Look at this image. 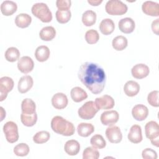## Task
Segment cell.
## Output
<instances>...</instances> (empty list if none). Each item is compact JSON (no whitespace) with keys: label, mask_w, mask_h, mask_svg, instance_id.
Masks as SVG:
<instances>
[{"label":"cell","mask_w":159,"mask_h":159,"mask_svg":"<svg viewBox=\"0 0 159 159\" xmlns=\"http://www.w3.org/2000/svg\"><path fill=\"white\" fill-rule=\"evenodd\" d=\"M78 76L81 82L92 93L98 94L103 91L106 76L103 68L97 63H83L78 70Z\"/></svg>","instance_id":"6da1fadb"},{"label":"cell","mask_w":159,"mask_h":159,"mask_svg":"<svg viewBox=\"0 0 159 159\" xmlns=\"http://www.w3.org/2000/svg\"><path fill=\"white\" fill-rule=\"evenodd\" d=\"M51 127L55 132L64 136H71L74 134L75 131L73 123L59 116L52 118Z\"/></svg>","instance_id":"7a4b0ae2"},{"label":"cell","mask_w":159,"mask_h":159,"mask_svg":"<svg viewBox=\"0 0 159 159\" xmlns=\"http://www.w3.org/2000/svg\"><path fill=\"white\" fill-rule=\"evenodd\" d=\"M31 11L35 17L43 22H50L52 19V12L45 3H35L32 7Z\"/></svg>","instance_id":"3957f363"},{"label":"cell","mask_w":159,"mask_h":159,"mask_svg":"<svg viewBox=\"0 0 159 159\" xmlns=\"http://www.w3.org/2000/svg\"><path fill=\"white\" fill-rule=\"evenodd\" d=\"M107 14L112 16H120L127 12L128 7L125 4L119 0H109L105 6Z\"/></svg>","instance_id":"277c9868"},{"label":"cell","mask_w":159,"mask_h":159,"mask_svg":"<svg viewBox=\"0 0 159 159\" xmlns=\"http://www.w3.org/2000/svg\"><path fill=\"white\" fill-rule=\"evenodd\" d=\"M145 135L150 139L152 145L159 147V126L157 122L151 120L148 122L145 126Z\"/></svg>","instance_id":"5b68a950"},{"label":"cell","mask_w":159,"mask_h":159,"mask_svg":"<svg viewBox=\"0 0 159 159\" xmlns=\"http://www.w3.org/2000/svg\"><path fill=\"white\" fill-rule=\"evenodd\" d=\"M99 108L94 101H89L85 102L78 111V114L80 117L83 119L89 120L94 117L98 112Z\"/></svg>","instance_id":"8992f818"},{"label":"cell","mask_w":159,"mask_h":159,"mask_svg":"<svg viewBox=\"0 0 159 159\" xmlns=\"http://www.w3.org/2000/svg\"><path fill=\"white\" fill-rule=\"evenodd\" d=\"M3 132L7 141L11 143L17 142L19 135L17 124L12 121H8L3 126Z\"/></svg>","instance_id":"52a82bcc"},{"label":"cell","mask_w":159,"mask_h":159,"mask_svg":"<svg viewBox=\"0 0 159 159\" xmlns=\"http://www.w3.org/2000/svg\"><path fill=\"white\" fill-rule=\"evenodd\" d=\"M13 80L8 76H3L0 78V101L4 100L7 93L10 92L14 87Z\"/></svg>","instance_id":"ba28073f"},{"label":"cell","mask_w":159,"mask_h":159,"mask_svg":"<svg viewBox=\"0 0 159 159\" xmlns=\"http://www.w3.org/2000/svg\"><path fill=\"white\" fill-rule=\"evenodd\" d=\"M105 134L108 140L112 143H118L122 139V134L120 129L116 125L108 127L106 130Z\"/></svg>","instance_id":"9c48e42d"},{"label":"cell","mask_w":159,"mask_h":159,"mask_svg":"<svg viewBox=\"0 0 159 159\" xmlns=\"http://www.w3.org/2000/svg\"><path fill=\"white\" fill-rule=\"evenodd\" d=\"M119 118V113L115 110H111L103 112L101 115L100 120L103 125L111 126L118 121Z\"/></svg>","instance_id":"30bf717a"},{"label":"cell","mask_w":159,"mask_h":159,"mask_svg":"<svg viewBox=\"0 0 159 159\" xmlns=\"http://www.w3.org/2000/svg\"><path fill=\"white\" fill-rule=\"evenodd\" d=\"M17 65L19 70L24 74H27L32 71L34 67V61L29 56L22 57L19 59Z\"/></svg>","instance_id":"8fae6325"},{"label":"cell","mask_w":159,"mask_h":159,"mask_svg":"<svg viewBox=\"0 0 159 159\" xmlns=\"http://www.w3.org/2000/svg\"><path fill=\"white\" fill-rule=\"evenodd\" d=\"M142 11L150 16H159V4L152 1H146L142 5Z\"/></svg>","instance_id":"7c38bea8"},{"label":"cell","mask_w":159,"mask_h":159,"mask_svg":"<svg viewBox=\"0 0 159 159\" xmlns=\"http://www.w3.org/2000/svg\"><path fill=\"white\" fill-rule=\"evenodd\" d=\"M95 103L99 109H111L115 105L114 99L107 94L96 98Z\"/></svg>","instance_id":"4fadbf2b"},{"label":"cell","mask_w":159,"mask_h":159,"mask_svg":"<svg viewBox=\"0 0 159 159\" xmlns=\"http://www.w3.org/2000/svg\"><path fill=\"white\" fill-rule=\"evenodd\" d=\"M132 75L137 79H142L147 77L150 73V69L147 65L143 63H139L134 65L131 70Z\"/></svg>","instance_id":"5bb4252c"},{"label":"cell","mask_w":159,"mask_h":159,"mask_svg":"<svg viewBox=\"0 0 159 159\" xmlns=\"http://www.w3.org/2000/svg\"><path fill=\"white\" fill-rule=\"evenodd\" d=\"M132 114L135 120L138 121H142L147 117L148 109L147 107L143 104H137L132 108Z\"/></svg>","instance_id":"9a60e30c"},{"label":"cell","mask_w":159,"mask_h":159,"mask_svg":"<svg viewBox=\"0 0 159 159\" xmlns=\"http://www.w3.org/2000/svg\"><path fill=\"white\" fill-rule=\"evenodd\" d=\"M67 96L62 93H57L52 98V104L57 109H63L68 104Z\"/></svg>","instance_id":"2e32d148"},{"label":"cell","mask_w":159,"mask_h":159,"mask_svg":"<svg viewBox=\"0 0 159 159\" xmlns=\"http://www.w3.org/2000/svg\"><path fill=\"white\" fill-rule=\"evenodd\" d=\"M119 30L124 34L132 33L135 27L134 20L130 17H125L121 19L119 23Z\"/></svg>","instance_id":"e0dca14e"},{"label":"cell","mask_w":159,"mask_h":159,"mask_svg":"<svg viewBox=\"0 0 159 159\" xmlns=\"http://www.w3.org/2000/svg\"><path fill=\"white\" fill-rule=\"evenodd\" d=\"M34 81L30 75H24L19 80L17 88L20 93H25L33 86Z\"/></svg>","instance_id":"ac0fdd59"},{"label":"cell","mask_w":159,"mask_h":159,"mask_svg":"<svg viewBox=\"0 0 159 159\" xmlns=\"http://www.w3.org/2000/svg\"><path fill=\"white\" fill-rule=\"evenodd\" d=\"M127 137L129 141L132 143H140L143 139L141 127L137 124L133 125L130 129V131L128 134Z\"/></svg>","instance_id":"d6986e66"},{"label":"cell","mask_w":159,"mask_h":159,"mask_svg":"<svg viewBox=\"0 0 159 159\" xmlns=\"http://www.w3.org/2000/svg\"><path fill=\"white\" fill-rule=\"evenodd\" d=\"M140 91V85L135 81L130 80L125 83L124 86L125 94L129 97H133L138 94Z\"/></svg>","instance_id":"ffe728a7"},{"label":"cell","mask_w":159,"mask_h":159,"mask_svg":"<svg viewBox=\"0 0 159 159\" xmlns=\"http://www.w3.org/2000/svg\"><path fill=\"white\" fill-rule=\"evenodd\" d=\"M17 9V4L12 1H4L1 5V11L3 15L6 16L12 15L16 12Z\"/></svg>","instance_id":"44dd1931"},{"label":"cell","mask_w":159,"mask_h":159,"mask_svg":"<svg viewBox=\"0 0 159 159\" xmlns=\"http://www.w3.org/2000/svg\"><path fill=\"white\" fill-rule=\"evenodd\" d=\"M64 150L69 155H76L80 150V144L76 140H69L66 142L64 146Z\"/></svg>","instance_id":"7402d4cb"},{"label":"cell","mask_w":159,"mask_h":159,"mask_svg":"<svg viewBox=\"0 0 159 159\" xmlns=\"http://www.w3.org/2000/svg\"><path fill=\"white\" fill-rule=\"evenodd\" d=\"M99 27L101 32L102 34L107 35L113 32L115 28V25L112 19L106 18L102 20L99 24Z\"/></svg>","instance_id":"603a6c76"},{"label":"cell","mask_w":159,"mask_h":159,"mask_svg":"<svg viewBox=\"0 0 159 159\" xmlns=\"http://www.w3.org/2000/svg\"><path fill=\"white\" fill-rule=\"evenodd\" d=\"M70 96L72 100L75 102H80L88 98L86 92L83 88L78 86L74 87L71 89Z\"/></svg>","instance_id":"cb8c5ba5"},{"label":"cell","mask_w":159,"mask_h":159,"mask_svg":"<svg viewBox=\"0 0 159 159\" xmlns=\"http://www.w3.org/2000/svg\"><path fill=\"white\" fill-rule=\"evenodd\" d=\"M50 52L48 47L45 45L39 46L35 52V57L37 61L43 62L47 60L50 57Z\"/></svg>","instance_id":"d4e9b609"},{"label":"cell","mask_w":159,"mask_h":159,"mask_svg":"<svg viewBox=\"0 0 159 159\" xmlns=\"http://www.w3.org/2000/svg\"><path fill=\"white\" fill-rule=\"evenodd\" d=\"M94 130V127L90 123L81 122L78 125L77 132L80 136L87 137L89 136Z\"/></svg>","instance_id":"484cf974"},{"label":"cell","mask_w":159,"mask_h":159,"mask_svg":"<svg viewBox=\"0 0 159 159\" xmlns=\"http://www.w3.org/2000/svg\"><path fill=\"white\" fill-rule=\"evenodd\" d=\"M56 35V30L52 26H46L43 27L39 33L40 38L44 41H50Z\"/></svg>","instance_id":"4316f807"},{"label":"cell","mask_w":159,"mask_h":159,"mask_svg":"<svg viewBox=\"0 0 159 159\" xmlns=\"http://www.w3.org/2000/svg\"><path fill=\"white\" fill-rule=\"evenodd\" d=\"M32 22V17L26 13L19 14L15 19L16 25L20 28L27 27Z\"/></svg>","instance_id":"83f0119b"},{"label":"cell","mask_w":159,"mask_h":159,"mask_svg":"<svg viewBox=\"0 0 159 159\" xmlns=\"http://www.w3.org/2000/svg\"><path fill=\"white\" fill-rule=\"evenodd\" d=\"M36 106L35 102L29 98L24 99L21 103L22 113L25 114H32L35 112Z\"/></svg>","instance_id":"f1b7e54d"},{"label":"cell","mask_w":159,"mask_h":159,"mask_svg":"<svg viewBox=\"0 0 159 159\" xmlns=\"http://www.w3.org/2000/svg\"><path fill=\"white\" fill-rule=\"evenodd\" d=\"M96 21V14L92 10L86 11L82 15V22L86 26H91Z\"/></svg>","instance_id":"f546056e"},{"label":"cell","mask_w":159,"mask_h":159,"mask_svg":"<svg viewBox=\"0 0 159 159\" xmlns=\"http://www.w3.org/2000/svg\"><path fill=\"white\" fill-rule=\"evenodd\" d=\"M128 44V41L126 37L122 35H118L114 38L112 42V45L113 48L117 50L121 51L124 50Z\"/></svg>","instance_id":"4dcf8cb0"},{"label":"cell","mask_w":159,"mask_h":159,"mask_svg":"<svg viewBox=\"0 0 159 159\" xmlns=\"http://www.w3.org/2000/svg\"><path fill=\"white\" fill-rule=\"evenodd\" d=\"M20 120L22 123L27 127H32L35 124L37 120V115L36 112L32 114H20Z\"/></svg>","instance_id":"1f68e13d"},{"label":"cell","mask_w":159,"mask_h":159,"mask_svg":"<svg viewBox=\"0 0 159 159\" xmlns=\"http://www.w3.org/2000/svg\"><path fill=\"white\" fill-rule=\"evenodd\" d=\"M4 57L7 61L14 62L19 60L20 57V52L17 48L11 47L6 50L4 53Z\"/></svg>","instance_id":"d6a6232c"},{"label":"cell","mask_w":159,"mask_h":159,"mask_svg":"<svg viewBox=\"0 0 159 159\" xmlns=\"http://www.w3.org/2000/svg\"><path fill=\"white\" fill-rule=\"evenodd\" d=\"M90 143L91 145L98 149L103 148L106 145V142L101 135L96 134L93 135L90 140Z\"/></svg>","instance_id":"836d02e7"},{"label":"cell","mask_w":159,"mask_h":159,"mask_svg":"<svg viewBox=\"0 0 159 159\" xmlns=\"http://www.w3.org/2000/svg\"><path fill=\"white\" fill-rule=\"evenodd\" d=\"M71 16V13L70 10L60 11L57 10L55 13V17L57 21L60 24H65L68 22Z\"/></svg>","instance_id":"e575fe53"},{"label":"cell","mask_w":159,"mask_h":159,"mask_svg":"<svg viewBox=\"0 0 159 159\" xmlns=\"http://www.w3.org/2000/svg\"><path fill=\"white\" fill-rule=\"evenodd\" d=\"M50 137V134L48 132L42 130L37 132L33 137V141L36 143H43L47 142Z\"/></svg>","instance_id":"d590c367"},{"label":"cell","mask_w":159,"mask_h":159,"mask_svg":"<svg viewBox=\"0 0 159 159\" xmlns=\"http://www.w3.org/2000/svg\"><path fill=\"white\" fill-rule=\"evenodd\" d=\"M99 157L98 150L93 147L86 148L83 152V159H98Z\"/></svg>","instance_id":"8d00e7d4"},{"label":"cell","mask_w":159,"mask_h":159,"mask_svg":"<svg viewBox=\"0 0 159 159\" xmlns=\"http://www.w3.org/2000/svg\"><path fill=\"white\" fill-rule=\"evenodd\" d=\"M29 150V147L27 144L24 143H20L14 147V153L17 156L25 157L28 155Z\"/></svg>","instance_id":"74e56055"},{"label":"cell","mask_w":159,"mask_h":159,"mask_svg":"<svg viewBox=\"0 0 159 159\" xmlns=\"http://www.w3.org/2000/svg\"><path fill=\"white\" fill-rule=\"evenodd\" d=\"M84 37L86 41L89 44L96 43L99 39V33L94 29H90L87 30Z\"/></svg>","instance_id":"f35d334b"},{"label":"cell","mask_w":159,"mask_h":159,"mask_svg":"<svg viewBox=\"0 0 159 159\" xmlns=\"http://www.w3.org/2000/svg\"><path fill=\"white\" fill-rule=\"evenodd\" d=\"M158 91L154 90L148 94L147 101L152 106L158 107Z\"/></svg>","instance_id":"ab89813d"},{"label":"cell","mask_w":159,"mask_h":159,"mask_svg":"<svg viewBox=\"0 0 159 159\" xmlns=\"http://www.w3.org/2000/svg\"><path fill=\"white\" fill-rule=\"evenodd\" d=\"M71 4L70 0H57L56 1V6L60 11L69 10Z\"/></svg>","instance_id":"60d3db41"},{"label":"cell","mask_w":159,"mask_h":159,"mask_svg":"<svg viewBox=\"0 0 159 159\" xmlns=\"http://www.w3.org/2000/svg\"><path fill=\"white\" fill-rule=\"evenodd\" d=\"M142 158L144 159H156L157 158V152L150 148H147L144 149L142 151Z\"/></svg>","instance_id":"b9f144b4"},{"label":"cell","mask_w":159,"mask_h":159,"mask_svg":"<svg viewBox=\"0 0 159 159\" xmlns=\"http://www.w3.org/2000/svg\"><path fill=\"white\" fill-rule=\"evenodd\" d=\"M152 29L153 33L158 35L159 33V19H157L152 23Z\"/></svg>","instance_id":"7bdbcfd3"},{"label":"cell","mask_w":159,"mask_h":159,"mask_svg":"<svg viewBox=\"0 0 159 159\" xmlns=\"http://www.w3.org/2000/svg\"><path fill=\"white\" fill-rule=\"evenodd\" d=\"M102 2V0H88V2L92 6H98Z\"/></svg>","instance_id":"ee69618b"},{"label":"cell","mask_w":159,"mask_h":159,"mask_svg":"<svg viewBox=\"0 0 159 159\" xmlns=\"http://www.w3.org/2000/svg\"><path fill=\"white\" fill-rule=\"evenodd\" d=\"M0 113H1V121H2L6 117V111L2 107H0Z\"/></svg>","instance_id":"f6af8a7d"}]
</instances>
